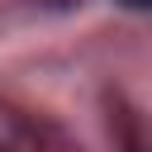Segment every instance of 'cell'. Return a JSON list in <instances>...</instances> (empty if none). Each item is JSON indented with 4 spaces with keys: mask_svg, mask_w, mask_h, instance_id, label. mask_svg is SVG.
I'll return each mask as SVG.
<instances>
[{
    "mask_svg": "<svg viewBox=\"0 0 152 152\" xmlns=\"http://www.w3.org/2000/svg\"><path fill=\"white\" fill-rule=\"evenodd\" d=\"M43 5H76V0H43Z\"/></svg>",
    "mask_w": 152,
    "mask_h": 152,
    "instance_id": "277c9868",
    "label": "cell"
},
{
    "mask_svg": "<svg viewBox=\"0 0 152 152\" xmlns=\"http://www.w3.org/2000/svg\"><path fill=\"white\" fill-rule=\"evenodd\" d=\"M119 5H128V10H152V0H119Z\"/></svg>",
    "mask_w": 152,
    "mask_h": 152,
    "instance_id": "3957f363",
    "label": "cell"
},
{
    "mask_svg": "<svg viewBox=\"0 0 152 152\" xmlns=\"http://www.w3.org/2000/svg\"><path fill=\"white\" fill-rule=\"evenodd\" d=\"M0 152H48L43 133L10 104H0Z\"/></svg>",
    "mask_w": 152,
    "mask_h": 152,
    "instance_id": "6da1fadb",
    "label": "cell"
},
{
    "mask_svg": "<svg viewBox=\"0 0 152 152\" xmlns=\"http://www.w3.org/2000/svg\"><path fill=\"white\" fill-rule=\"evenodd\" d=\"M119 124H124V147H128V152H152V138L142 133V124H138L133 114H119Z\"/></svg>",
    "mask_w": 152,
    "mask_h": 152,
    "instance_id": "7a4b0ae2",
    "label": "cell"
}]
</instances>
